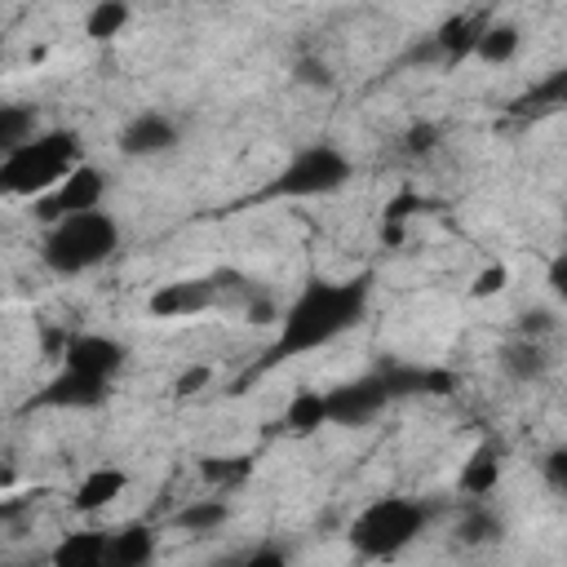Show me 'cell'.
<instances>
[{
    "label": "cell",
    "mask_w": 567,
    "mask_h": 567,
    "mask_svg": "<svg viewBox=\"0 0 567 567\" xmlns=\"http://www.w3.org/2000/svg\"><path fill=\"white\" fill-rule=\"evenodd\" d=\"M248 456H204L199 461V474L213 483V487H226V483H239L248 474Z\"/></svg>",
    "instance_id": "25"
},
{
    "label": "cell",
    "mask_w": 567,
    "mask_h": 567,
    "mask_svg": "<svg viewBox=\"0 0 567 567\" xmlns=\"http://www.w3.org/2000/svg\"><path fill=\"white\" fill-rule=\"evenodd\" d=\"M217 301V279L213 275H195V279H168L146 297V310L155 319H195L204 310H213Z\"/></svg>",
    "instance_id": "8"
},
{
    "label": "cell",
    "mask_w": 567,
    "mask_h": 567,
    "mask_svg": "<svg viewBox=\"0 0 567 567\" xmlns=\"http://www.w3.org/2000/svg\"><path fill=\"white\" fill-rule=\"evenodd\" d=\"M381 372H385L394 399H408V394H452V385H456V377L447 368H425V363H390Z\"/></svg>",
    "instance_id": "14"
},
{
    "label": "cell",
    "mask_w": 567,
    "mask_h": 567,
    "mask_svg": "<svg viewBox=\"0 0 567 567\" xmlns=\"http://www.w3.org/2000/svg\"><path fill=\"white\" fill-rule=\"evenodd\" d=\"M111 399V381H97V377H84L75 368H58L44 390L31 399V408H62V412H89V408H102Z\"/></svg>",
    "instance_id": "9"
},
{
    "label": "cell",
    "mask_w": 567,
    "mask_h": 567,
    "mask_svg": "<svg viewBox=\"0 0 567 567\" xmlns=\"http://www.w3.org/2000/svg\"><path fill=\"white\" fill-rule=\"evenodd\" d=\"M124 487H128V470H120V465H93L80 483H75V492H71V509L75 514H102L106 505H115L120 496H124Z\"/></svg>",
    "instance_id": "12"
},
{
    "label": "cell",
    "mask_w": 567,
    "mask_h": 567,
    "mask_svg": "<svg viewBox=\"0 0 567 567\" xmlns=\"http://www.w3.org/2000/svg\"><path fill=\"white\" fill-rule=\"evenodd\" d=\"M284 558H288L284 549H252L248 554V567H257V563H284Z\"/></svg>",
    "instance_id": "30"
},
{
    "label": "cell",
    "mask_w": 567,
    "mask_h": 567,
    "mask_svg": "<svg viewBox=\"0 0 567 567\" xmlns=\"http://www.w3.org/2000/svg\"><path fill=\"white\" fill-rule=\"evenodd\" d=\"M106 199V173L89 159H80L53 190L35 195V217L40 221H58L66 213H84V208H102Z\"/></svg>",
    "instance_id": "7"
},
{
    "label": "cell",
    "mask_w": 567,
    "mask_h": 567,
    "mask_svg": "<svg viewBox=\"0 0 567 567\" xmlns=\"http://www.w3.org/2000/svg\"><path fill=\"white\" fill-rule=\"evenodd\" d=\"M505 284H509V270L496 261V266H483L478 275H474V284H470V297L474 301H483V297H496V292H505Z\"/></svg>",
    "instance_id": "26"
},
{
    "label": "cell",
    "mask_w": 567,
    "mask_h": 567,
    "mask_svg": "<svg viewBox=\"0 0 567 567\" xmlns=\"http://www.w3.org/2000/svg\"><path fill=\"white\" fill-rule=\"evenodd\" d=\"M80 159H84V146L75 128H35L27 142L0 155V195L35 199L53 190Z\"/></svg>",
    "instance_id": "3"
},
{
    "label": "cell",
    "mask_w": 567,
    "mask_h": 567,
    "mask_svg": "<svg viewBox=\"0 0 567 567\" xmlns=\"http://www.w3.org/2000/svg\"><path fill=\"white\" fill-rule=\"evenodd\" d=\"M182 142V124L164 111H142L133 115L124 128H120V151L133 155V159H151V155H164Z\"/></svg>",
    "instance_id": "11"
},
{
    "label": "cell",
    "mask_w": 567,
    "mask_h": 567,
    "mask_svg": "<svg viewBox=\"0 0 567 567\" xmlns=\"http://www.w3.org/2000/svg\"><path fill=\"white\" fill-rule=\"evenodd\" d=\"M368 301H372V275H350V279L310 275V279L301 284V292L284 306L279 332H275L266 359H261L252 372H266V368H275V363H284V359H301V354H310V350L332 346L337 337H346L350 328L363 323Z\"/></svg>",
    "instance_id": "1"
},
{
    "label": "cell",
    "mask_w": 567,
    "mask_h": 567,
    "mask_svg": "<svg viewBox=\"0 0 567 567\" xmlns=\"http://www.w3.org/2000/svg\"><path fill=\"white\" fill-rule=\"evenodd\" d=\"M35 128H40V124H35V111H31V106H22V102H0V155L13 151L18 142H27Z\"/></svg>",
    "instance_id": "23"
},
{
    "label": "cell",
    "mask_w": 567,
    "mask_h": 567,
    "mask_svg": "<svg viewBox=\"0 0 567 567\" xmlns=\"http://www.w3.org/2000/svg\"><path fill=\"white\" fill-rule=\"evenodd\" d=\"M208 381H213V368H208V363L182 368V372L173 377V394H177V399H190V394H199V390H204Z\"/></svg>",
    "instance_id": "27"
},
{
    "label": "cell",
    "mask_w": 567,
    "mask_h": 567,
    "mask_svg": "<svg viewBox=\"0 0 567 567\" xmlns=\"http://www.w3.org/2000/svg\"><path fill=\"white\" fill-rule=\"evenodd\" d=\"M128 22H133L128 0H97V4L84 13V35H89V40H97V44H106V40L124 35V27H128Z\"/></svg>",
    "instance_id": "21"
},
{
    "label": "cell",
    "mask_w": 567,
    "mask_h": 567,
    "mask_svg": "<svg viewBox=\"0 0 567 567\" xmlns=\"http://www.w3.org/2000/svg\"><path fill=\"white\" fill-rule=\"evenodd\" d=\"M501 487V447L492 439H483L465 461H461V474H456V492H465L470 501H483Z\"/></svg>",
    "instance_id": "13"
},
{
    "label": "cell",
    "mask_w": 567,
    "mask_h": 567,
    "mask_svg": "<svg viewBox=\"0 0 567 567\" xmlns=\"http://www.w3.org/2000/svg\"><path fill=\"white\" fill-rule=\"evenodd\" d=\"M549 288H554L558 297L567 292V257H563V252H558V257L549 261Z\"/></svg>",
    "instance_id": "29"
},
{
    "label": "cell",
    "mask_w": 567,
    "mask_h": 567,
    "mask_svg": "<svg viewBox=\"0 0 567 567\" xmlns=\"http://www.w3.org/2000/svg\"><path fill=\"white\" fill-rule=\"evenodd\" d=\"M518 44H523V35H518L514 22L487 18V27H483V35H478V44H474L470 58H478V62H487V66H505V62L518 58Z\"/></svg>",
    "instance_id": "20"
},
{
    "label": "cell",
    "mask_w": 567,
    "mask_h": 567,
    "mask_svg": "<svg viewBox=\"0 0 567 567\" xmlns=\"http://www.w3.org/2000/svg\"><path fill=\"white\" fill-rule=\"evenodd\" d=\"M288 434H297V439H306V434H315V430H323L328 425V408H323V390H315V385H301V390H292V399L284 403V421H279Z\"/></svg>",
    "instance_id": "17"
},
{
    "label": "cell",
    "mask_w": 567,
    "mask_h": 567,
    "mask_svg": "<svg viewBox=\"0 0 567 567\" xmlns=\"http://www.w3.org/2000/svg\"><path fill=\"white\" fill-rule=\"evenodd\" d=\"M120 248V221L106 208H84V213H66L58 221H49L44 239H40V261L49 275L58 279H75L97 270L102 261H111Z\"/></svg>",
    "instance_id": "2"
},
{
    "label": "cell",
    "mask_w": 567,
    "mask_h": 567,
    "mask_svg": "<svg viewBox=\"0 0 567 567\" xmlns=\"http://www.w3.org/2000/svg\"><path fill=\"white\" fill-rule=\"evenodd\" d=\"M106 549H111V532H66L49 558L58 567H106Z\"/></svg>",
    "instance_id": "16"
},
{
    "label": "cell",
    "mask_w": 567,
    "mask_h": 567,
    "mask_svg": "<svg viewBox=\"0 0 567 567\" xmlns=\"http://www.w3.org/2000/svg\"><path fill=\"white\" fill-rule=\"evenodd\" d=\"M483 27H487V13H452V18L434 31V44H439L443 62H465V58L474 53Z\"/></svg>",
    "instance_id": "15"
},
{
    "label": "cell",
    "mask_w": 567,
    "mask_h": 567,
    "mask_svg": "<svg viewBox=\"0 0 567 567\" xmlns=\"http://www.w3.org/2000/svg\"><path fill=\"white\" fill-rule=\"evenodd\" d=\"M501 368L514 381H540L549 372V354H545L540 337H518V341H509L501 350Z\"/></svg>",
    "instance_id": "19"
},
{
    "label": "cell",
    "mask_w": 567,
    "mask_h": 567,
    "mask_svg": "<svg viewBox=\"0 0 567 567\" xmlns=\"http://www.w3.org/2000/svg\"><path fill=\"white\" fill-rule=\"evenodd\" d=\"M545 478H549V487H554V492H563V487H567V452H563V447H554V452L545 456Z\"/></svg>",
    "instance_id": "28"
},
{
    "label": "cell",
    "mask_w": 567,
    "mask_h": 567,
    "mask_svg": "<svg viewBox=\"0 0 567 567\" xmlns=\"http://www.w3.org/2000/svg\"><path fill=\"white\" fill-rule=\"evenodd\" d=\"M350 177H354V159L341 146L310 142L288 155V164L270 177V186L261 195L266 199H319V195H337Z\"/></svg>",
    "instance_id": "5"
},
{
    "label": "cell",
    "mask_w": 567,
    "mask_h": 567,
    "mask_svg": "<svg viewBox=\"0 0 567 567\" xmlns=\"http://www.w3.org/2000/svg\"><path fill=\"white\" fill-rule=\"evenodd\" d=\"M226 518H230V505H226L221 496H199V501H190V505H182V509L173 514V527L204 536V532H217Z\"/></svg>",
    "instance_id": "22"
},
{
    "label": "cell",
    "mask_w": 567,
    "mask_h": 567,
    "mask_svg": "<svg viewBox=\"0 0 567 567\" xmlns=\"http://www.w3.org/2000/svg\"><path fill=\"white\" fill-rule=\"evenodd\" d=\"M124 359H128L124 341H115L106 332H75L66 341V350H62V368H75V372L97 377V381H115Z\"/></svg>",
    "instance_id": "10"
},
{
    "label": "cell",
    "mask_w": 567,
    "mask_h": 567,
    "mask_svg": "<svg viewBox=\"0 0 567 567\" xmlns=\"http://www.w3.org/2000/svg\"><path fill=\"white\" fill-rule=\"evenodd\" d=\"M456 536L465 540V545H483V540H496L501 536V518L492 514V509H483V505H474L465 518H461V527H456Z\"/></svg>",
    "instance_id": "24"
},
{
    "label": "cell",
    "mask_w": 567,
    "mask_h": 567,
    "mask_svg": "<svg viewBox=\"0 0 567 567\" xmlns=\"http://www.w3.org/2000/svg\"><path fill=\"white\" fill-rule=\"evenodd\" d=\"M430 523L425 501L416 496H377L368 501L350 523V545L363 558H399Z\"/></svg>",
    "instance_id": "4"
},
{
    "label": "cell",
    "mask_w": 567,
    "mask_h": 567,
    "mask_svg": "<svg viewBox=\"0 0 567 567\" xmlns=\"http://www.w3.org/2000/svg\"><path fill=\"white\" fill-rule=\"evenodd\" d=\"M394 403L390 394V381L381 368L354 377V381H341L332 390H323V408H328V425H368L377 421L385 408Z\"/></svg>",
    "instance_id": "6"
},
{
    "label": "cell",
    "mask_w": 567,
    "mask_h": 567,
    "mask_svg": "<svg viewBox=\"0 0 567 567\" xmlns=\"http://www.w3.org/2000/svg\"><path fill=\"white\" fill-rule=\"evenodd\" d=\"M155 545L159 536L142 523H128L120 532H111V549H106V567H142L155 558Z\"/></svg>",
    "instance_id": "18"
}]
</instances>
